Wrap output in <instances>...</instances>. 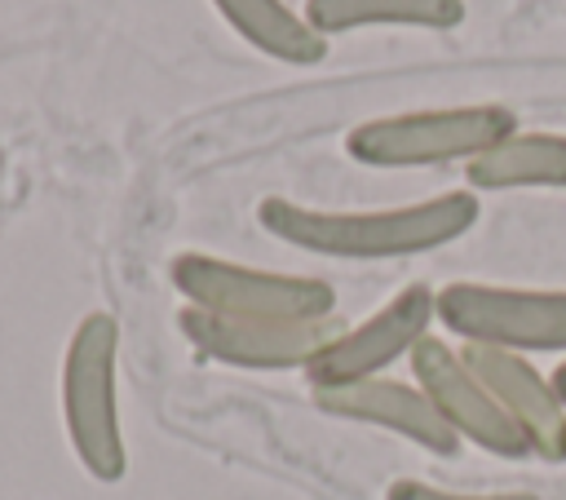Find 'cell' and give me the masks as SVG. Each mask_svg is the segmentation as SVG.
<instances>
[{
    "mask_svg": "<svg viewBox=\"0 0 566 500\" xmlns=\"http://www.w3.org/2000/svg\"><path fill=\"white\" fill-rule=\"evenodd\" d=\"M438 323L464 345L566 354V288H504L460 279L438 292Z\"/></svg>",
    "mask_w": 566,
    "mask_h": 500,
    "instance_id": "obj_4",
    "label": "cell"
},
{
    "mask_svg": "<svg viewBox=\"0 0 566 500\" xmlns=\"http://www.w3.org/2000/svg\"><path fill=\"white\" fill-rule=\"evenodd\" d=\"M305 22L318 35H340L358 27L451 31L464 22V0H305Z\"/></svg>",
    "mask_w": 566,
    "mask_h": 500,
    "instance_id": "obj_13",
    "label": "cell"
},
{
    "mask_svg": "<svg viewBox=\"0 0 566 500\" xmlns=\"http://www.w3.org/2000/svg\"><path fill=\"white\" fill-rule=\"evenodd\" d=\"M172 288L186 305L234 319H327L336 314V288L314 274L252 270L208 252L172 257Z\"/></svg>",
    "mask_w": 566,
    "mask_h": 500,
    "instance_id": "obj_5",
    "label": "cell"
},
{
    "mask_svg": "<svg viewBox=\"0 0 566 500\" xmlns=\"http://www.w3.org/2000/svg\"><path fill=\"white\" fill-rule=\"evenodd\" d=\"M217 13L265 58L292 66H318L327 58V35H318L305 13H292L283 0H212Z\"/></svg>",
    "mask_w": 566,
    "mask_h": 500,
    "instance_id": "obj_12",
    "label": "cell"
},
{
    "mask_svg": "<svg viewBox=\"0 0 566 500\" xmlns=\"http://www.w3.org/2000/svg\"><path fill=\"white\" fill-rule=\"evenodd\" d=\"M482 217V204L473 190H447L420 204H398V208H305L292 199H261L256 221L318 257H340V261H389V257H420L433 248H447L464 239Z\"/></svg>",
    "mask_w": 566,
    "mask_h": 500,
    "instance_id": "obj_1",
    "label": "cell"
},
{
    "mask_svg": "<svg viewBox=\"0 0 566 500\" xmlns=\"http://www.w3.org/2000/svg\"><path fill=\"white\" fill-rule=\"evenodd\" d=\"M460 358L491 389L504 416L526 434L531 456L562 465L566 460V403L553 389V376H544L526 354L495 350V345H460Z\"/></svg>",
    "mask_w": 566,
    "mask_h": 500,
    "instance_id": "obj_9",
    "label": "cell"
},
{
    "mask_svg": "<svg viewBox=\"0 0 566 500\" xmlns=\"http://www.w3.org/2000/svg\"><path fill=\"white\" fill-rule=\"evenodd\" d=\"M385 500H539L535 491H442L433 482H416V478H398L389 482Z\"/></svg>",
    "mask_w": 566,
    "mask_h": 500,
    "instance_id": "obj_14",
    "label": "cell"
},
{
    "mask_svg": "<svg viewBox=\"0 0 566 500\" xmlns=\"http://www.w3.org/2000/svg\"><path fill=\"white\" fill-rule=\"evenodd\" d=\"M433 319H438V292L429 283H407L376 314L345 327L332 345L318 350V358L305 367L310 389H332V385L380 376L389 363L411 358V350L429 336Z\"/></svg>",
    "mask_w": 566,
    "mask_h": 500,
    "instance_id": "obj_7",
    "label": "cell"
},
{
    "mask_svg": "<svg viewBox=\"0 0 566 500\" xmlns=\"http://www.w3.org/2000/svg\"><path fill=\"white\" fill-rule=\"evenodd\" d=\"M553 389H557V394H562V403H566V358L553 367Z\"/></svg>",
    "mask_w": 566,
    "mask_h": 500,
    "instance_id": "obj_15",
    "label": "cell"
},
{
    "mask_svg": "<svg viewBox=\"0 0 566 500\" xmlns=\"http://www.w3.org/2000/svg\"><path fill=\"white\" fill-rule=\"evenodd\" d=\"M314 407L336 416V420H354V425H376L389 429L433 456H455L460 451V434L438 416V407L429 403V394L411 381H389V376H371V381H354V385H332V389H310Z\"/></svg>",
    "mask_w": 566,
    "mask_h": 500,
    "instance_id": "obj_10",
    "label": "cell"
},
{
    "mask_svg": "<svg viewBox=\"0 0 566 500\" xmlns=\"http://www.w3.org/2000/svg\"><path fill=\"white\" fill-rule=\"evenodd\" d=\"M62 420L80 469L97 482L128 473V447L119 425V323L93 310L75 323L62 358Z\"/></svg>",
    "mask_w": 566,
    "mask_h": 500,
    "instance_id": "obj_2",
    "label": "cell"
},
{
    "mask_svg": "<svg viewBox=\"0 0 566 500\" xmlns=\"http://www.w3.org/2000/svg\"><path fill=\"white\" fill-rule=\"evenodd\" d=\"M181 336L195 345V354L243 367V372H292L310 367L323 345H332L345 323L336 314L327 319H234V314H208L186 305L177 314Z\"/></svg>",
    "mask_w": 566,
    "mask_h": 500,
    "instance_id": "obj_6",
    "label": "cell"
},
{
    "mask_svg": "<svg viewBox=\"0 0 566 500\" xmlns=\"http://www.w3.org/2000/svg\"><path fill=\"white\" fill-rule=\"evenodd\" d=\"M517 133L509 106H447L363 119L345 133V155L371 168H429L451 159H478Z\"/></svg>",
    "mask_w": 566,
    "mask_h": 500,
    "instance_id": "obj_3",
    "label": "cell"
},
{
    "mask_svg": "<svg viewBox=\"0 0 566 500\" xmlns=\"http://www.w3.org/2000/svg\"><path fill=\"white\" fill-rule=\"evenodd\" d=\"M464 181L473 190H522V186L566 190V137L562 133H513L495 150L469 159Z\"/></svg>",
    "mask_w": 566,
    "mask_h": 500,
    "instance_id": "obj_11",
    "label": "cell"
},
{
    "mask_svg": "<svg viewBox=\"0 0 566 500\" xmlns=\"http://www.w3.org/2000/svg\"><path fill=\"white\" fill-rule=\"evenodd\" d=\"M411 381L429 394L438 416L460 438L478 442L482 451H491L500 460H526L531 456L526 434L504 416V407L491 398V389L473 376V367L460 358V350H451L442 336H424L411 350Z\"/></svg>",
    "mask_w": 566,
    "mask_h": 500,
    "instance_id": "obj_8",
    "label": "cell"
}]
</instances>
